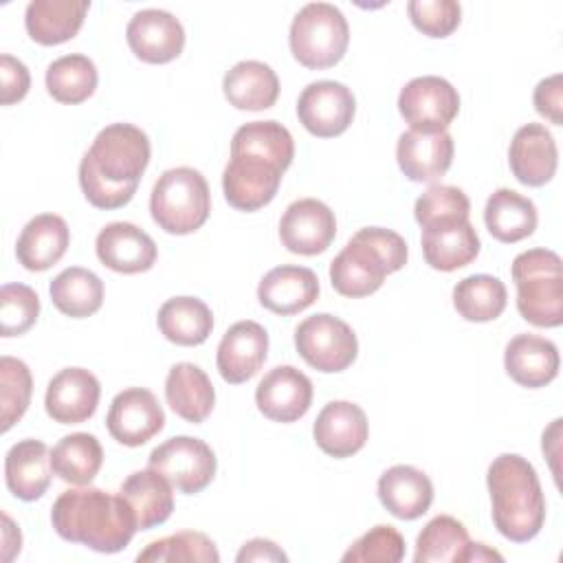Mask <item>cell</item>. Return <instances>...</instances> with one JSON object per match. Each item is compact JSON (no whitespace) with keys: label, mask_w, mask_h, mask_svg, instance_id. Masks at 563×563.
I'll return each instance as SVG.
<instances>
[{"label":"cell","mask_w":563,"mask_h":563,"mask_svg":"<svg viewBox=\"0 0 563 563\" xmlns=\"http://www.w3.org/2000/svg\"><path fill=\"white\" fill-rule=\"evenodd\" d=\"M295 141L282 123L251 121L235 130L231 139V158L222 172V191L238 211H257L266 207L290 167Z\"/></svg>","instance_id":"obj_1"},{"label":"cell","mask_w":563,"mask_h":563,"mask_svg":"<svg viewBox=\"0 0 563 563\" xmlns=\"http://www.w3.org/2000/svg\"><path fill=\"white\" fill-rule=\"evenodd\" d=\"M150 163V139L132 123H110L79 163V185L97 209H119L132 200Z\"/></svg>","instance_id":"obj_2"},{"label":"cell","mask_w":563,"mask_h":563,"mask_svg":"<svg viewBox=\"0 0 563 563\" xmlns=\"http://www.w3.org/2000/svg\"><path fill=\"white\" fill-rule=\"evenodd\" d=\"M51 523L64 541L101 554L121 552L139 530L128 501L101 488L64 490L53 504Z\"/></svg>","instance_id":"obj_3"},{"label":"cell","mask_w":563,"mask_h":563,"mask_svg":"<svg viewBox=\"0 0 563 563\" xmlns=\"http://www.w3.org/2000/svg\"><path fill=\"white\" fill-rule=\"evenodd\" d=\"M497 532L515 543L534 539L545 521V497L534 466L517 455H497L486 473Z\"/></svg>","instance_id":"obj_4"},{"label":"cell","mask_w":563,"mask_h":563,"mask_svg":"<svg viewBox=\"0 0 563 563\" xmlns=\"http://www.w3.org/2000/svg\"><path fill=\"white\" fill-rule=\"evenodd\" d=\"M407 264V242L391 229L365 227L330 262L332 288L350 299L376 292L389 273Z\"/></svg>","instance_id":"obj_5"},{"label":"cell","mask_w":563,"mask_h":563,"mask_svg":"<svg viewBox=\"0 0 563 563\" xmlns=\"http://www.w3.org/2000/svg\"><path fill=\"white\" fill-rule=\"evenodd\" d=\"M517 286V310L537 328L563 323V275L561 257L550 249H528L512 260Z\"/></svg>","instance_id":"obj_6"},{"label":"cell","mask_w":563,"mask_h":563,"mask_svg":"<svg viewBox=\"0 0 563 563\" xmlns=\"http://www.w3.org/2000/svg\"><path fill=\"white\" fill-rule=\"evenodd\" d=\"M209 211V185L194 167H172L163 172L152 187L150 213L165 233H194L207 222Z\"/></svg>","instance_id":"obj_7"},{"label":"cell","mask_w":563,"mask_h":563,"mask_svg":"<svg viewBox=\"0 0 563 563\" xmlns=\"http://www.w3.org/2000/svg\"><path fill=\"white\" fill-rule=\"evenodd\" d=\"M288 44L292 57L312 70L339 64L350 44V26L339 7L310 2L297 11L290 24Z\"/></svg>","instance_id":"obj_8"},{"label":"cell","mask_w":563,"mask_h":563,"mask_svg":"<svg viewBox=\"0 0 563 563\" xmlns=\"http://www.w3.org/2000/svg\"><path fill=\"white\" fill-rule=\"evenodd\" d=\"M295 347L310 367L323 374H334L354 363L358 341L343 319L319 312L295 328Z\"/></svg>","instance_id":"obj_9"},{"label":"cell","mask_w":563,"mask_h":563,"mask_svg":"<svg viewBox=\"0 0 563 563\" xmlns=\"http://www.w3.org/2000/svg\"><path fill=\"white\" fill-rule=\"evenodd\" d=\"M147 466L158 471L178 493L196 495L211 484L218 460L205 440L174 435L152 449Z\"/></svg>","instance_id":"obj_10"},{"label":"cell","mask_w":563,"mask_h":563,"mask_svg":"<svg viewBox=\"0 0 563 563\" xmlns=\"http://www.w3.org/2000/svg\"><path fill=\"white\" fill-rule=\"evenodd\" d=\"M398 112L416 132H444L460 112V95L444 77H413L398 95Z\"/></svg>","instance_id":"obj_11"},{"label":"cell","mask_w":563,"mask_h":563,"mask_svg":"<svg viewBox=\"0 0 563 563\" xmlns=\"http://www.w3.org/2000/svg\"><path fill=\"white\" fill-rule=\"evenodd\" d=\"M356 112V99L352 90L332 79L308 84L297 99L299 123L319 139H332L343 134Z\"/></svg>","instance_id":"obj_12"},{"label":"cell","mask_w":563,"mask_h":563,"mask_svg":"<svg viewBox=\"0 0 563 563\" xmlns=\"http://www.w3.org/2000/svg\"><path fill=\"white\" fill-rule=\"evenodd\" d=\"M108 433L123 446H141L165 427V411L145 387L119 391L106 416Z\"/></svg>","instance_id":"obj_13"},{"label":"cell","mask_w":563,"mask_h":563,"mask_svg":"<svg viewBox=\"0 0 563 563\" xmlns=\"http://www.w3.org/2000/svg\"><path fill=\"white\" fill-rule=\"evenodd\" d=\"M336 235L334 211L317 198L290 202L279 220L282 244L297 255L323 253Z\"/></svg>","instance_id":"obj_14"},{"label":"cell","mask_w":563,"mask_h":563,"mask_svg":"<svg viewBox=\"0 0 563 563\" xmlns=\"http://www.w3.org/2000/svg\"><path fill=\"white\" fill-rule=\"evenodd\" d=\"M125 40L141 62L167 64L183 53L185 29L169 11L143 9L128 22Z\"/></svg>","instance_id":"obj_15"},{"label":"cell","mask_w":563,"mask_h":563,"mask_svg":"<svg viewBox=\"0 0 563 563\" xmlns=\"http://www.w3.org/2000/svg\"><path fill=\"white\" fill-rule=\"evenodd\" d=\"M257 409L275 422H295L312 405V380L292 365H277L255 389Z\"/></svg>","instance_id":"obj_16"},{"label":"cell","mask_w":563,"mask_h":563,"mask_svg":"<svg viewBox=\"0 0 563 563\" xmlns=\"http://www.w3.org/2000/svg\"><path fill=\"white\" fill-rule=\"evenodd\" d=\"M101 396L97 376L84 367H66L57 372L46 387V413L59 424H79L92 418Z\"/></svg>","instance_id":"obj_17"},{"label":"cell","mask_w":563,"mask_h":563,"mask_svg":"<svg viewBox=\"0 0 563 563\" xmlns=\"http://www.w3.org/2000/svg\"><path fill=\"white\" fill-rule=\"evenodd\" d=\"M266 354H268V332L257 321L244 319L233 323L224 332L218 345L216 365L220 376L227 383L240 385L260 372V367L266 361Z\"/></svg>","instance_id":"obj_18"},{"label":"cell","mask_w":563,"mask_h":563,"mask_svg":"<svg viewBox=\"0 0 563 563\" xmlns=\"http://www.w3.org/2000/svg\"><path fill=\"white\" fill-rule=\"evenodd\" d=\"M367 435V416L358 405L350 400L328 402L312 424V438L317 446L336 460L358 453L365 446Z\"/></svg>","instance_id":"obj_19"},{"label":"cell","mask_w":563,"mask_h":563,"mask_svg":"<svg viewBox=\"0 0 563 563\" xmlns=\"http://www.w3.org/2000/svg\"><path fill=\"white\" fill-rule=\"evenodd\" d=\"M512 176L528 187H543L552 180L559 165V150L550 130L541 123L521 125L508 147Z\"/></svg>","instance_id":"obj_20"},{"label":"cell","mask_w":563,"mask_h":563,"mask_svg":"<svg viewBox=\"0 0 563 563\" xmlns=\"http://www.w3.org/2000/svg\"><path fill=\"white\" fill-rule=\"evenodd\" d=\"M97 257L114 273L134 275L145 273L156 262L154 240L132 222H110L95 240Z\"/></svg>","instance_id":"obj_21"},{"label":"cell","mask_w":563,"mask_h":563,"mask_svg":"<svg viewBox=\"0 0 563 563\" xmlns=\"http://www.w3.org/2000/svg\"><path fill=\"white\" fill-rule=\"evenodd\" d=\"M396 161L400 172L413 183H433L453 163V139L444 132L407 130L398 136Z\"/></svg>","instance_id":"obj_22"},{"label":"cell","mask_w":563,"mask_h":563,"mask_svg":"<svg viewBox=\"0 0 563 563\" xmlns=\"http://www.w3.org/2000/svg\"><path fill=\"white\" fill-rule=\"evenodd\" d=\"M319 297V279L314 271L306 266H275L271 268L260 286H257V299L260 303L282 317L297 314L312 306Z\"/></svg>","instance_id":"obj_23"},{"label":"cell","mask_w":563,"mask_h":563,"mask_svg":"<svg viewBox=\"0 0 563 563\" xmlns=\"http://www.w3.org/2000/svg\"><path fill=\"white\" fill-rule=\"evenodd\" d=\"M556 345L539 334H517L508 341L504 352L506 374L521 387L539 389L552 383L559 374Z\"/></svg>","instance_id":"obj_24"},{"label":"cell","mask_w":563,"mask_h":563,"mask_svg":"<svg viewBox=\"0 0 563 563\" xmlns=\"http://www.w3.org/2000/svg\"><path fill=\"white\" fill-rule=\"evenodd\" d=\"M424 262L442 273L468 266L479 255V235L468 220H451L422 229Z\"/></svg>","instance_id":"obj_25"},{"label":"cell","mask_w":563,"mask_h":563,"mask_svg":"<svg viewBox=\"0 0 563 563\" xmlns=\"http://www.w3.org/2000/svg\"><path fill=\"white\" fill-rule=\"evenodd\" d=\"M70 244V229L62 216L40 213L18 235L15 257L26 271H46L57 264Z\"/></svg>","instance_id":"obj_26"},{"label":"cell","mask_w":563,"mask_h":563,"mask_svg":"<svg viewBox=\"0 0 563 563\" xmlns=\"http://www.w3.org/2000/svg\"><path fill=\"white\" fill-rule=\"evenodd\" d=\"M378 499L394 517L413 521L429 510L433 484L420 468L396 464L378 477Z\"/></svg>","instance_id":"obj_27"},{"label":"cell","mask_w":563,"mask_h":563,"mask_svg":"<svg viewBox=\"0 0 563 563\" xmlns=\"http://www.w3.org/2000/svg\"><path fill=\"white\" fill-rule=\"evenodd\" d=\"M51 451L42 440L15 442L4 457L7 488L22 501L40 499L51 486Z\"/></svg>","instance_id":"obj_28"},{"label":"cell","mask_w":563,"mask_h":563,"mask_svg":"<svg viewBox=\"0 0 563 563\" xmlns=\"http://www.w3.org/2000/svg\"><path fill=\"white\" fill-rule=\"evenodd\" d=\"M88 9V0H31L24 26L29 37L42 46L64 44L79 33Z\"/></svg>","instance_id":"obj_29"},{"label":"cell","mask_w":563,"mask_h":563,"mask_svg":"<svg viewBox=\"0 0 563 563\" xmlns=\"http://www.w3.org/2000/svg\"><path fill=\"white\" fill-rule=\"evenodd\" d=\"M172 484L154 468L134 471L121 484L119 495L128 501L136 517L139 530H150L165 523L174 510Z\"/></svg>","instance_id":"obj_30"},{"label":"cell","mask_w":563,"mask_h":563,"mask_svg":"<svg viewBox=\"0 0 563 563\" xmlns=\"http://www.w3.org/2000/svg\"><path fill=\"white\" fill-rule=\"evenodd\" d=\"M165 398L176 416L200 424L213 409L216 389L205 369L194 363H176L165 378Z\"/></svg>","instance_id":"obj_31"},{"label":"cell","mask_w":563,"mask_h":563,"mask_svg":"<svg viewBox=\"0 0 563 563\" xmlns=\"http://www.w3.org/2000/svg\"><path fill=\"white\" fill-rule=\"evenodd\" d=\"M227 101L238 110H266L279 97V79L275 70L257 59L238 62L222 79Z\"/></svg>","instance_id":"obj_32"},{"label":"cell","mask_w":563,"mask_h":563,"mask_svg":"<svg viewBox=\"0 0 563 563\" xmlns=\"http://www.w3.org/2000/svg\"><path fill=\"white\" fill-rule=\"evenodd\" d=\"M537 220L534 202L508 187L493 191L484 207V222L488 233L504 244H515L532 235Z\"/></svg>","instance_id":"obj_33"},{"label":"cell","mask_w":563,"mask_h":563,"mask_svg":"<svg viewBox=\"0 0 563 563\" xmlns=\"http://www.w3.org/2000/svg\"><path fill=\"white\" fill-rule=\"evenodd\" d=\"M161 334L176 345H200L213 330L211 308L198 297H172L158 308Z\"/></svg>","instance_id":"obj_34"},{"label":"cell","mask_w":563,"mask_h":563,"mask_svg":"<svg viewBox=\"0 0 563 563\" xmlns=\"http://www.w3.org/2000/svg\"><path fill=\"white\" fill-rule=\"evenodd\" d=\"M103 464V449L92 433L64 435L51 449V468L66 484L88 486Z\"/></svg>","instance_id":"obj_35"},{"label":"cell","mask_w":563,"mask_h":563,"mask_svg":"<svg viewBox=\"0 0 563 563\" xmlns=\"http://www.w3.org/2000/svg\"><path fill=\"white\" fill-rule=\"evenodd\" d=\"M51 301L53 306L73 319H84L95 314L103 303V282L97 273L70 266L64 268L53 282H51Z\"/></svg>","instance_id":"obj_36"},{"label":"cell","mask_w":563,"mask_h":563,"mask_svg":"<svg viewBox=\"0 0 563 563\" xmlns=\"http://www.w3.org/2000/svg\"><path fill=\"white\" fill-rule=\"evenodd\" d=\"M468 532L462 521L451 515L433 517L416 539V563H466L471 548Z\"/></svg>","instance_id":"obj_37"},{"label":"cell","mask_w":563,"mask_h":563,"mask_svg":"<svg viewBox=\"0 0 563 563\" xmlns=\"http://www.w3.org/2000/svg\"><path fill=\"white\" fill-rule=\"evenodd\" d=\"M506 301L508 290L495 275H468L453 288V308L466 321H493L506 310Z\"/></svg>","instance_id":"obj_38"},{"label":"cell","mask_w":563,"mask_h":563,"mask_svg":"<svg viewBox=\"0 0 563 563\" xmlns=\"http://www.w3.org/2000/svg\"><path fill=\"white\" fill-rule=\"evenodd\" d=\"M97 66L81 53L62 55L46 68V90L59 103H81L97 88Z\"/></svg>","instance_id":"obj_39"},{"label":"cell","mask_w":563,"mask_h":563,"mask_svg":"<svg viewBox=\"0 0 563 563\" xmlns=\"http://www.w3.org/2000/svg\"><path fill=\"white\" fill-rule=\"evenodd\" d=\"M139 563H163V561H194V563H218L220 554L216 543L196 530H183L158 541H152L136 554Z\"/></svg>","instance_id":"obj_40"},{"label":"cell","mask_w":563,"mask_h":563,"mask_svg":"<svg viewBox=\"0 0 563 563\" xmlns=\"http://www.w3.org/2000/svg\"><path fill=\"white\" fill-rule=\"evenodd\" d=\"M33 376L24 361L13 356L0 358V429L9 431L29 409Z\"/></svg>","instance_id":"obj_41"},{"label":"cell","mask_w":563,"mask_h":563,"mask_svg":"<svg viewBox=\"0 0 563 563\" xmlns=\"http://www.w3.org/2000/svg\"><path fill=\"white\" fill-rule=\"evenodd\" d=\"M468 196L453 185H431L413 205L416 222L422 229L451 220H468Z\"/></svg>","instance_id":"obj_42"},{"label":"cell","mask_w":563,"mask_h":563,"mask_svg":"<svg viewBox=\"0 0 563 563\" xmlns=\"http://www.w3.org/2000/svg\"><path fill=\"white\" fill-rule=\"evenodd\" d=\"M40 314V297L26 284H4L0 288V334L20 336L33 328Z\"/></svg>","instance_id":"obj_43"},{"label":"cell","mask_w":563,"mask_h":563,"mask_svg":"<svg viewBox=\"0 0 563 563\" xmlns=\"http://www.w3.org/2000/svg\"><path fill=\"white\" fill-rule=\"evenodd\" d=\"M405 556V539L394 526L378 523L358 537L343 554L345 563H398Z\"/></svg>","instance_id":"obj_44"},{"label":"cell","mask_w":563,"mask_h":563,"mask_svg":"<svg viewBox=\"0 0 563 563\" xmlns=\"http://www.w3.org/2000/svg\"><path fill=\"white\" fill-rule=\"evenodd\" d=\"M411 24L429 37L451 35L462 20L460 2L455 0H411L407 2Z\"/></svg>","instance_id":"obj_45"},{"label":"cell","mask_w":563,"mask_h":563,"mask_svg":"<svg viewBox=\"0 0 563 563\" xmlns=\"http://www.w3.org/2000/svg\"><path fill=\"white\" fill-rule=\"evenodd\" d=\"M29 88H31L29 68L13 55L4 53L0 57V101H2V106L22 101L26 97Z\"/></svg>","instance_id":"obj_46"},{"label":"cell","mask_w":563,"mask_h":563,"mask_svg":"<svg viewBox=\"0 0 563 563\" xmlns=\"http://www.w3.org/2000/svg\"><path fill=\"white\" fill-rule=\"evenodd\" d=\"M532 101H534V110L545 117L550 123L554 125H561L563 123V77L561 73H554L545 79H541L534 88V95H532Z\"/></svg>","instance_id":"obj_47"},{"label":"cell","mask_w":563,"mask_h":563,"mask_svg":"<svg viewBox=\"0 0 563 563\" xmlns=\"http://www.w3.org/2000/svg\"><path fill=\"white\" fill-rule=\"evenodd\" d=\"M235 561L238 563H244V561H288V556L271 539H251L242 545Z\"/></svg>","instance_id":"obj_48"},{"label":"cell","mask_w":563,"mask_h":563,"mask_svg":"<svg viewBox=\"0 0 563 563\" xmlns=\"http://www.w3.org/2000/svg\"><path fill=\"white\" fill-rule=\"evenodd\" d=\"M2 521H4V552H2V559L4 561H11L15 552H20V545H22V537H20V530L13 526V521L9 519V515H2Z\"/></svg>","instance_id":"obj_49"}]
</instances>
